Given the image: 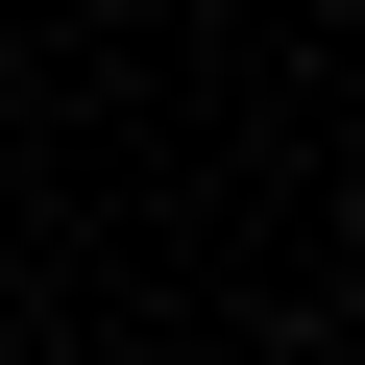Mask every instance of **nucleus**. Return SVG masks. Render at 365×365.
Returning <instances> with one entry per match:
<instances>
[{
	"instance_id": "nucleus-1",
	"label": "nucleus",
	"mask_w": 365,
	"mask_h": 365,
	"mask_svg": "<svg viewBox=\"0 0 365 365\" xmlns=\"http://www.w3.org/2000/svg\"><path fill=\"white\" fill-rule=\"evenodd\" d=\"M341 365H365V341H341Z\"/></svg>"
}]
</instances>
